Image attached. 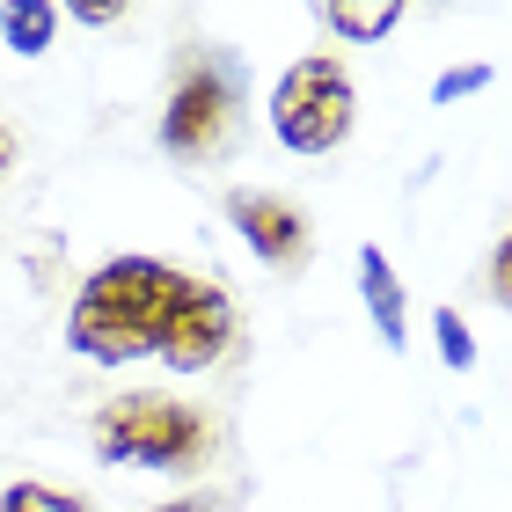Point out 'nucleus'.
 I'll return each instance as SVG.
<instances>
[{"mask_svg": "<svg viewBox=\"0 0 512 512\" xmlns=\"http://www.w3.org/2000/svg\"><path fill=\"white\" fill-rule=\"evenodd\" d=\"M66 344L96 366L161 359L176 374H205L235 344V300L213 278H191V271L161 264V256H110L74 293Z\"/></svg>", "mask_w": 512, "mask_h": 512, "instance_id": "1", "label": "nucleus"}, {"mask_svg": "<svg viewBox=\"0 0 512 512\" xmlns=\"http://www.w3.org/2000/svg\"><path fill=\"white\" fill-rule=\"evenodd\" d=\"M96 454L118 469H198L213 454V425L176 395H118L96 417Z\"/></svg>", "mask_w": 512, "mask_h": 512, "instance_id": "2", "label": "nucleus"}, {"mask_svg": "<svg viewBox=\"0 0 512 512\" xmlns=\"http://www.w3.org/2000/svg\"><path fill=\"white\" fill-rule=\"evenodd\" d=\"M352 118H359L352 74H344V59H330V52L293 59L271 88V132L286 139L293 154H337L344 139H352Z\"/></svg>", "mask_w": 512, "mask_h": 512, "instance_id": "3", "label": "nucleus"}, {"mask_svg": "<svg viewBox=\"0 0 512 512\" xmlns=\"http://www.w3.org/2000/svg\"><path fill=\"white\" fill-rule=\"evenodd\" d=\"M227 118H235V88H227V74H213V66H183L176 88H169V110H161V147H169L176 161H205V154H220Z\"/></svg>", "mask_w": 512, "mask_h": 512, "instance_id": "4", "label": "nucleus"}, {"mask_svg": "<svg viewBox=\"0 0 512 512\" xmlns=\"http://www.w3.org/2000/svg\"><path fill=\"white\" fill-rule=\"evenodd\" d=\"M227 220L242 227V242L264 256V264H278V271L308 264V213H300V205L271 198V191H235L227 198Z\"/></svg>", "mask_w": 512, "mask_h": 512, "instance_id": "5", "label": "nucleus"}, {"mask_svg": "<svg viewBox=\"0 0 512 512\" xmlns=\"http://www.w3.org/2000/svg\"><path fill=\"white\" fill-rule=\"evenodd\" d=\"M359 286H366V315H374V330L388 352H403V286H395V271H388V256L366 242L359 249Z\"/></svg>", "mask_w": 512, "mask_h": 512, "instance_id": "6", "label": "nucleus"}, {"mask_svg": "<svg viewBox=\"0 0 512 512\" xmlns=\"http://www.w3.org/2000/svg\"><path fill=\"white\" fill-rule=\"evenodd\" d=\"M322 15H330V30L352 37V44H374V37H388L395 22H403V8H395V0H388V8H352V0H330Z\"/></svg>", "mask_w": 512, "mask_h": 512, "instance_id": "7", "label": "nucleus"}, {"mask_svg": "<svg viewBox=\"0 0 512 512\" xmlns=\"http://www.w3.org/2000/svg\"><path fill=\"white\" fill-rule=\"evenodd\" d=\"M52 22H59V15L44 8V0H37V8H30V0H22V8H0V37H8L15 52H22V59H37L44 44H52Z\"/></svg>", "mask_w": 512, "mask_h": 512, "instance_id": "8", "label": "nucleus"}, {"mask_svg": "<svg viewBox=\"0 0 512 512\" xmlns=\"http://www.w3.org/2000/svg\"><path fill=\"white\" fill-rule=\"evenodd\" d=\"M0 512H88V498L52 491V483H15V491L0 498Z\"/></svg>", "mask_w": 512, "mask_h": 512, "instance_id": "9", "label": "nucleus"}, {"mask_svg": "<svg viewBox=\"0 0 512 512\" xmlns=\"http://www.w3.org/2000/svg\"><path fill=\"white\" fill-rule=\"evenodd\" d=\"M439 359L447 366H476V344H469V322L454 308H439Z\"/></svg>", "mask_w": 512, "mask_h": 512, "instance_id": "10", "label": "nucleus"}, {"mask_svg": "<svg viewBox=\"0 0 512 512\" xmlns=\"http://www.w3.org/2000/svg\"><path fill=\"white\" fill-rule=\"evenodd\" d=\"M483 81H491V66H461V74H439V81H432V96L454 103V96H476Z\"/></svg>", "mask_w": 512, "mask_h": 512, "instance_id": "11", "label": "nucleus"}, {"mask_svg": "<svg viewBox=\"0 0 512 512\" xmlns=\"http://www.w3.org/2000/svg\"><path fill=\"white\" fill-rule=\"evenodd\" d=\"M491 300H498V308H512V235L491 249Z\"/></svg>", "mask_w": 512, "mask_h": 512, "instance_id": "12", "label": "nucleus"}, {"mask_svg": "<svg viewBox=\"0 0 512 512\" xmlns=\"http://www.w3.org/2000/svg\"><path fill=\"white\" fill-rule=\"evenodd\" d=\"M81 22H88V30H96V22H118V8H110V0H103V8H96V0H81V8H74Z\"/></svg>", "mask_w": 512, "mask_h": 512, "instance_id": "13", "label": "nucleus"}, {"mask_svg": "<svg viewBox=\"0 0 512 512\" xmlns=\"http://www.w3.org/2000/svg\"><path fill=\"white\" fill-rule=\"evenodd\" d=\"M8 169H15V132L0 125V176H8Z\"/></svg>", "mask_w": 512, "mask_h": 512, "instance_id": "14", "label": "nucleus"}, {"mask_svg": "<svg viewBox=\"0 0 512 512\" xmlns=\"http://www.w3.org/2000/svg\"><path fill=\"white\" fill-rule=\"evenodd\" d=\"M161 512H213V498H176V505H161Z\"/></svg>", "mask_w": 512, "mask_h": 512, "instance_id": "15", "label": "nucleus"}]
</instances>
